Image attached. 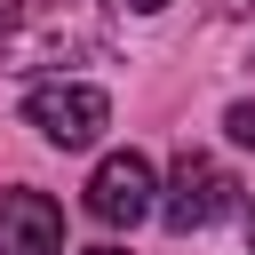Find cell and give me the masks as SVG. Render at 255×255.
Segmentation results:
<instances>
[{"label": "cell", "instance_id": "obj_1", "mask_svg": "<svg viewBox=\"0 0 255 255\" xmlns=\"http://www.w3.org/2000/svg\"><path fill=\"white\" fill-rule=\"evenodd\" d=\"M104 48H112V0H8L0 72L64 80L72 64H96Z\"/></svg>", "mask_w": 255, "mask_h": 255}, {"label": "cell", "instance_id": "obj_2", "mask_svg": "<svg viewBox=\"0 0 255 255\" xmlns=\"http://www.w3.org/2000/svg\"><path fill=\"white\" fill-rule=\"evenodd\" d=\"M24 128L56 151H88L104 128H112V96L88 88V80H32L24 96Z\"/></svg>", "mask_w": 255, "mask_h": 255}, {"label": "cell", "instance_id": "obj_3", "mask_svg": "<svg viewBox=\"0 0 255 255\" xmlns=\"http://www.w3.org/2000/svg\"><path fill=\"white\" fill-rule=\"evenodd\" d=\"M239 207V175L215 159V151H175V175H167V199H159V223L167 231H207Z\"/></svg>", "mask_w": 255, "mask_h": 255}, {"label": "cell", "instance_id": "obj_4", "mask_svg": "<svg viewBox=\"0 0 255 255\" xmlns=\"http://www.w3.org/2000/svg\"><path fill=\"white\" fill-rule=\"evenodd\" d=\"M159 207V175H151V159L143 151H112V159H96V175H88V215L96 223H143Z\"/></svg>", "mask_w": 255, "mask_h": 255}, {"label": "cell", "instance_id": "obj_5", "mask_svg": "<svg viewBox=\"0 0 255 255\" xmlns=\"http://www.w3.org/2000/svg\"><path fill=\"white\" fill-rule=\"evenodd\" d=\"M0 255H64V207L32 183L0 191Z\"/></svg>", "mask_w": 255, "mask_h": 255}, {"label": "cell", "instance_id": "obj_6", "mask_svg": "<svg viewBox=\"0 0 255 255\" xmlns=\"http://www.w3.org/2000/svg\"><path fill=\"white\" fill-rule=\"evenodd\" d=\"M223 128H231V143H255V104H231Z\"/></svg>", "mask_w": 255, "mask_h": 255}, {"label": "cell", "instance_id": "obj_7", "mask_svg": "<svg viewBox=\"0 0 255 255\" xmlns=\"http://www.w3.org/2000/svg\"><path fill=\"white\" fill-rule=\"evenodd\" d=\"M128 8H135V16H159V8H167V0H128Z\"/></svg>", "mask_w": 255, "mask_h": 255}, {"label": "cell", "instance_id": "obj_8", "mask_svg": "<svg viewBox=\"0 0 255 255\" xmlns=\"http://www.w3.org/2000/svg\"><path fill=\"white\" fill-rule=\"evenodd\" d=\"M88 255H128V247H88Z\"/></svg>", "mask_w": 255, "mask_h": 255}, {"label": "cell", "instance_id": "obj_9", "mask_svg": "<svg viewBox=\"0 0 255 255\" xmlns=\"http://www.w3.org/2000/svg\"><path fill=\"white\" fill-rule=\"evenodd\" d=\"M247 255H255V215H247Z\"/></svg>", "mask_w": 255, "mask_h": 255}, {"label": "cell", "instance_id": "obj_10", "mask_svg": "<svg viewBox=\"0 0 255 255\" xmlns=\"http://www.w3.org/2000/svg\"><path fill=\"white\" fill-rule=\"evenodd\" d=\"M0 32H8V0H0Z\"/></svg>", "mask_w": 255, "mask_h": 255}]
</instances>
